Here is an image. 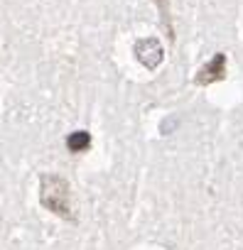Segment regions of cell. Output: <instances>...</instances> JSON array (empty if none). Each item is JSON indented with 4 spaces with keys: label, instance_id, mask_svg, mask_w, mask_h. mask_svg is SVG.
I'll list each match as a JSON object with an SVG mask.
<instances>
[{
    "label": "cell",
    "instance_id": "277c9868",
    "mask_svg": "<svg viewBox=\"0 0 243 250\" xmlns=\"http://www.w3.org/2000/svg\"><path fill=\"white\" fill-rule=\"evenodd\" d=\"M66 147H69V152H86L91 147V135L86 130H76L66 138Z\"/></svg>",
    "mask_w": 243,
    "mask_h": 250
},
{
    "label": "cell",
    "instance_id": "5b68a950",
    "mask_svg": "<svg viewBox=\"0 0 243 250\" xmlns=\"http://www.w3.org/2000/svg\"><path fill=\"white\" fill-rule=\"evenodd\" d=\"M155 5L160 8L162 18H165V20H170V0H155Z\"/></svg>",
    "mask_w": 243,
    "mask_h": 250
},
{
    "label": "cell",
    "instance_id": "3957f363",
    "mask_svg": "<svg viewBox=\"0 0 243 250\" xmlns=\"http://www.w3.org/2000/svg\"><path fill=\"white\" fill-rule=\"evenodd\" d=\"M135 54H138V59H140L148 69H155V66L162 62V47H160V42H157L155 37L140 40V42L135 44Z\"/></svg>",
    "mask_w": 243,
    "mask_h": 250
},
{
    "label": "cell",
    "instance_id": "7a4b0ae2",
    "mask_svg": "<svg viewBox=\"0 0 243 250\" xmlns=\"http://www.w3.org/2000/svg\"><path fill=\"white\" fill-rule=\"evenodd\" d=\"M226 76V54H214V59L209 62V64H204L201 69H199V74L194 76V81L199 83V86H209V83H214V81H221Z\"/></svg>",
    "mask_w": 243,
    "mask_h": 250
},
{
    "label": "cell",
    "instance_id": "6da1fadb",
    "mask_svg": "<svg viewBox=\"0 0 243 250\" xmlns=\"http://www.w3.org/2000/svg\"><path fill=\"white\" fill-rule=\"evenodd\" d=\"M71 191H69V182L59 174H42L40 179V204L52 211L54 216H62L66 221H74L71 213Z\"/></svg>",
    "mask_w": 243,
    "mask_h": 250
}]
</instances>
